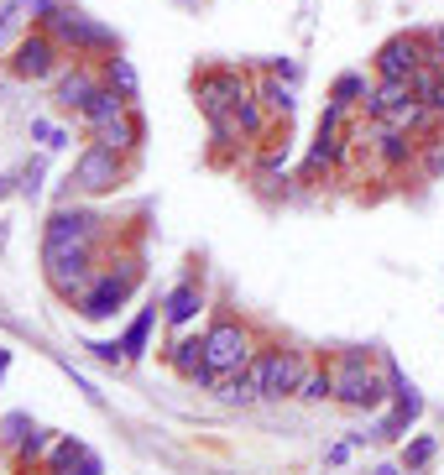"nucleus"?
<instances>
[{
	"mask_svg": "<svg viewBox=\"0 0 444 475\" xmlns=\"http://www.w3.org/2000/svg\"><path fill=\"white\" fill-rule=\"evenodd\" d=\"M84 350L100 360V366H126V345H120V340H89Z\"/></svg>",
	"mask_w": 444,
	"mask_h": 475,
	"instance_id": "nucleus-28",
	"label": "nucleus"
},
{
	"mask_svg": "<svg viewBox=\"0 0 444 475\" xmlns=\"http://www.w3.org/2000/svg\"><path fill=\"white\" fill-rule=\"evenodd\" d=\"M63 63H68V53L58 48V37L48 27L22 31V37L11 42V53H5V68H11L16 84H53L63 73Z\"/></svg>",
	"mask_w": 444,
	"mask_h": 475,
	"instance_id": "nucleus-7",
	"label": "nucleus"
},
{
	"mask_svg": "<svg viewBox=\"0 0 444 475\" xmlns=\"http://www.w3.org/2000/svg\"><path fill=\"white\" fill-rule=\"evenodd\" d=\"M434 116H440V125H444V90L434 94Z\"/></svg>",
	"mask_w": 444,
	"mask_h": 475,
	"instance_id": "nucleus-38",
	"label": "nucleus"
},
{
	"mask_svg": "<svg viewBox=\"0 0 444 475\" xmlns=\"http://www.w3.org/2000/svg\"><path fill=\"white\" fill-rule=\"evenodd\" d=\"M5 194H22V178H11V173H0V199Z\"/></svg>",
	"mask_w": 444,
	"mask_h": 475,
	"instance_id": "nucleus-36",
	"label": "nucleus"
},
{
	"mask_svg": "<svg viewBox=\"0 0 444 475\" xmlns=\"http://www.w3.org/2000/svg\"><path fill=\"white\" fill-rule=\"evenodd\" d=\"M351 454H355V445H351V439H340V445H329V449H325V465H345Z\"/></svg>",
	"mask_w": 444,
	"mask_h": 475,
	"instance_id": "nucleus-34",
	"label": "nucleus"
},
{
	"mask_svg": "<svg viewBox=\"0 0 444 475\" xmlns=\"http://www.w3.org/2000/svg\"><path fill=\"white\" fill-rule=\"evenodd\" d=\"M110 220L89 199H63L48 220H42V246H110Z\"/></svg>",
	"mask_w": 444,
	"mask_h": 475,
	"instance_id": "nucleus-8",
	"label": "nucleus"
},
{
	"mask_svg": "<svg viewBox=\"0 0 444 475\" xmlns=\"http://www.w3.org/2000/svg\"><path fill=\"white\" fill-rule=\"evenodd\" d=\"M126 110H131V99H120L116 90H110V84H105V90L94 94V99H89L84 110H79V116H74V125H79V131H84V136H94V131H100V125H105V120H116V116H126Z\"/></svg>",
	"mask_w": 444,
	"mask_h": 475,
	"instance_id": "nucleus-16",
	"label": "nucleus"
},
{
	"mask_svg": "<svg viewBox=\"0 0 444 475\" xmlns=\"http://www.w3.org/2000/svg\"><path fill=\"white\" fill-rule=\"evenodd\" d=\"M205 308H209L205 282H199V277H183V282H173V293L162 298V324L173 329V334H183L188 324H199Z\"/></svg>",
	"mask_w": 444,
	"mask_h": 475,
	"instance_id": "nucleus-13",
	"label": "nucleus"
},
{
	"mask_svg": "<svg viewBox=\"0 0 444 475\" xmlns=\"http://www.w3.org/2000/svg\"><path fill=\"white\" fill-rule=\"evenodd\" d=\"M100 73H105V84L120 94V99H142V79H136V63L120 58V53H110V58H100Z\"/></svg>",
	"mask_w": 444,
	"mask_h": 475,
	"instance_id": "nucleus-19",
	"label": "nucleus"
},
{
	"mask_svg": "<svg viewBox=\"0 0 444 475\" xmlns=\"http://www.w3.org/2000/svg\"><path fill=\"white\" fill-rule=\"evenodd\" d=\"M418 68H423V42H418V31H397V37H387L382 48L371 53V79H397V84H408Z\"/></svg>",
	"mask_w": 444,
	"mask_h": 475,
	"instance_id": "nucleus-12",
	"label": "nucleus"
},
{
	"mask_svg": "<svg viewBox=\"0 0 444 475\" xmlns=\"http://www.w3.org/2000/svg\"><path fill=\"white\" fill-rule=\"evenodd\" d=\"M440 454H444V449H440V439H434V434H408L397 460H403V471H408V475H423L434 460H440Z\"/></svg>",
	"mask_w": 444,
	"mask_h": 475,
	"instance_id": "nucleus-21",
	"label": "nucleus"
},
{
	"mask_svg": "<svg viewBox=\"0 0 444 475\" xmlns=\"http://www.w3.org/2000/svg\"><path fill=\"white\" fill-rule=\"evenodd\" d=\"M131 162H136V157H126V151H116V147L89 142V147L74 157L68 178H63L58 204H63V199H105V194H116L120 183L131 178Z\"/></svg>",
	"mask_w": 444,
	"mask_h": 475,
	"instance_id": "nucleus-4",
	"label": "nucleus"
},
{
	"mask_svg": "<svg viewBox=\"0 0 444 475\" xmlns=\"http://www.w3.org/2000/svg\"><path fill=\"white\" fill-rule=\"evenodd\" d=\"M89 449L74 439V434H63V439H53V449H48V460H42V475H68L79 460H84Z\"/></svg>",
	"mask_w": 444,
	"mask_h": 475,
	"instance_id": "nucleus-24",
	"label": "nucleus"
},
{
	"mask_svg": "<svg viewBox=\"0 0 444 475\" xmlns=\"http://www.w3.org/2000/svg\"><path fill=\"white\" fill-rule=\"evenodd\" d=\"M110 246H42V282L53 288L58 303H79L89 282L100 277Z\"/></svg>",
	"mask_w": 444,
	"mask_h": 475,
	"instance_id": "nucleus-5",
	"label": "nucleus"
},
{
	"mask_svg": "<svg viewBox=\"0 0 444 475\" xmlns=\"http://www.w3.org/2000/svg\"><path fill=\"white\" fill-rule=\"evenodd\" d=\"M251 94H257V73H246L236 63H209V68L194 73V105H199L205 120L231 116L240 99H251Z\"/></svg>",
	"mask_w": 444,
	"mask_h": 475,
	"instance_id": "nucleus-6",
	"label": "nucleus"
},
{
	"mask_svg": "<svg viewBox=\"0 0 444 475\" xmlns=\"http://www.w3.org/2000/svg\"><path fill=\"white\" fill-rule=\"evenodd\" d=\"M257 350H262V340L251 334L246 319H236V314H214L209 329H205V376H199V386L214 392L220 376H236Z\"/></svg>",
	"mask_w": 444,
	"mask_h": 475,
	"instance_id": "nucleus-3",
	"label": "nucleus"
},
{
	"mask_svg": "<svg viewBox=\"0 0 444 475\" xmlns=\"http://www.w3.org/2000/svg\"><path fill=\"white\" fill-rule=\"evenodd\" d=\"M42 27L58 37V48L68 58H110L116 53V31L105 22H94V16H84V11H74V5H58Z\"/></svg>",
	"mask_w": 444,
	"mask_h": 475,
	"instance_id": "nucleus-9",
	"label": "nucleus"
},
{
	"mask_svg": "<svg viewBox=\"0 0 444 475\" xmlns=\"http://www.w3.org/2000/svg\"><path fill=\"white\" fill-rule=\"evenodd\" d=\"M162 360H168V371H178L183 382L199 386V376H205V334H178L162 350Z\"/></svg>",
	"mask_w": 444,
	"mask_h": 475,
	"instance_id": "nucleus-15",
	"label": "nucleus"
},
{
	"mask_svg": "<svg viewBox=\"0 0 444 475\" xmlns=\"http://www.w3.org/2000/svg\"><path fill=\"white\" fill-rule=\"evenodd\" d=\"M371 475H408V471H403V460H397V465L387 460V465H377V471H371Z\"/></svg>",
	"mask_w": 444,
	"mask_h": 475,
	"instance_id": "nucleus-37",
	"label": "nucleus"
},
{
	"mask_svg": "<svg viewBox=\"0 0 444 475\" xmlns=\"http://www.w3.org/2000/svg\"><path fill=\"white\" fill-rule=\"evenodd\" d=\"M408 84H414V94H418V99H429V105H434V94L444 90V68H434V63H423V68H418V73L408 79Z\"/></svg>",
	"mask_w": 444,
	"mask_h": 475,
	"instance_id": "nucleus-27",
	"label": "nucleus"
},
{
	"mask_svg": "<svg viewBox=\"0 0 444 475\" xmlns=\"http://www.w3.org/2000/svg\"><path fill=\"white\" fill-rule=\"evenodd\" d=\"M418 173H423V178H444V131L423 136V151H418Z\"/></svg>",
	"mask_w": 444,
	"mask_h": 475,
	"instance_id": "nucleus-25",
	"label": "nucleus"
},
{
	"mask_svg": "<svg viewBox=\"0 0 444 475\" xmlns=\"http://www.w3.org/2000/svg\"><path fill=\"white\" fill-rule=\"evenodd\" d=\"M440 449H444V439H440Z\"/></svg>",
	"mask_w": 444,
	"mask_h": 475,
	"instance_id": "nucleus-41",
	"label": "nucleus"
},
{
	"mask_svg": "<svg viewBox=\"0 0 444 475\" xmlns=\"http://www.w3.org/2000/svg\"><path fill=\"white\" fill-rule=\"evenodd\" d=\"M329 371H335V402L340 408L382 413L392 402V376H387V360L377 350H335Z\"/></svg>",
	"mask_w": 444,
	"mask_h": 475,
	"instance_id": "nucleus-1",
	"label": "nucleus"
},
{
	"mask_svg": "<svg viewBox=\"0 0 444 475\" xmlns=\"http://www.w3.org/2000/svg\"><path fill=\"white\" fill-rule=\"evenodd\" d=\"M298 402H335V371H329V356L314 360V371L303 376V386H298Z\"/></svg>",
	"mask_w": 444,
	"mask_h": 475,
	"instance_id": "nucleus-23",
	"label": "nucleus"
},
{
	"mask_svg": "<svg viewBox=\"0 0 444 475\" xmlns=\"http://www.w3.org/2000/svg\"><path fill=\"white\" fill-rule=\"evenodd\" d=\"M257 99H262L277 120H288L298 110V84H288V79H277V73L262 68V73H257Z\"/></svg>",
	"mask_w": 444,
	"mask_h": 475,
	"instance_id": "nucleus-18",
	"label": "nucleus"
},
{
	"mask_svg": "<svg viewBox=\"0 0 444 475\" xmlns=\"http://www.w3.org/2000/svg\"><path fill=\"white\" fill-rule=\"evenodd\" d=\"M418 42H423V63H434V68H444V22L429 31H418Z\"/></svg>",
	"mask_w": 444,
	"mask_h": 475,
	"instance_id": "nucleus-30",
	"label": "nucleus"
},
{
	"mask_svg": "<svg viewBox=\"0 0 444 475\" xmlns=\"http://www.w3.org/2000/svg\"><path fill=\"white\" fill-rule=\"evenodd\" d=\"M48 449H53V434H48V428H27V434L16 439V460H11L16 475H31L42 460H48Z\"/></svg>",
	"mask_w": 444,
	"mask_h": 475,
	"instance_id": "nucleus-20",
	"label": "nucleus"
},
{
	"mask_svg": "<svg viewBox=\"0 0 444 475\" xmlns=\"http://www.w3.org/2000/svg\"><path fill=\"white\" fill-rule=\"evenodd\" d=\"M5 366H11V350H5V345H0V376H5Z\"/></svg>",
	"mask_w": 444,
	"mask_h": 475,
	"instance_id": "nucleus-39",
	"label": "nucleus"
},
{
	"mask_svg": "<svg viewBox=\"0 0 444 475\" xmlns=\"http://www.w3.org/2000/svg\"><path fill=\"white\" fill-rule=\"evenodd\" d=\"M42 173H48V162H42V157H31L27 168H22V194H27V199L42 194Z\"/></svg>",
	"mask_w": 444,
	"mask_h": 475,
	"instance_id": "nucleus-31",
	"label": "nucleus"
},
{
	"mask_svg": "<svg viewBox=\"0 0 444 475\" xmlns=\"http://www.w3.org/2000/svg\"><path fill=\"white\" fill-rule=\"evenodd\" d=\"M100 90H105L100 58H68L63 63V73L53 79V110H58V116H79Z\"/></svg>",
	"mask_w": 444,
	"mask_h": 475,
	"instance_id": "nucleus-10",
	"label": "nucleus"
},
{
	"mask_svg": "<svg viewBox=\"0 0 444 475\" xmlns=\"http://www.w3.org/2000/svg\"><path fill=\"white\" fill-rule=\"evenodd\" d=\"M371 90H377V79H366L361 68H345V73L329 84V99H340V105H355V110H361V105L371 99Z\"/></svg>",
	"mask_w": 444,
	"mask_h": 475,
	"instance_id": "nucleus-22",
	"label": "nucleus"
},
{
	"mask_svg": "<svg viewBox=\"0 0 444 475\" xmlns=\"http://www.w3.org/2000/svg\"><path fill=\"white\" fill-rule=\"evenodd\" d=\"M27 428H37V423H31V413H11L5 423H0V445H16Z\"/></svg>",
	"mask_w": 444,
	"mask_h": 475,
	"instance_id": "nucleus-32",
	"label": "nucleus"
},
{
	"mask_svg": "<svg viewBox=\"0 0 444 475\" xmlns=\"http://www.w3.org/2000/svg\"><path fill=\"white\" fill-rule=\"evenodd\" d=\"M157 308H162V303H147V308H136V319L120 329V345H126V366H131V360H142V356L152 350V329H157V319H162Z\"/></svg>",
	"mask_w": 444,
	"mask_h": 475,
	"instance_id": "nucleus-17",
	"label": "nucleus"
},
{
	"mask_svg": "<svg viewBox=\"0 0 444 475\" xmlns=\"http://www.w3.org/2000/svg\"><path fill=\"white\" fill-rule=\"evenodd\" d=\"M5 236H11V230H5V225H0V251H5Z\"/></svg>",
	"mask_w": 444,
	"mask_h": 475,
	"instance_id": "nucleus-40",
	"label": "nucleus"
},
{
	"mask_svg": "<svg viewBox=\"0 0 444 475\" xmlns=\"http://www.w3.org/2000/svg\"><path fill=\"white\" fill-rule=\"evenodd\" d=\"M27 16H22V0H0V53H5V42H11V31L22 27Z\"/></svg>",
	"mask_w": 444,
	"mask_h": 475,
	"instance_id": "nucleus-29",
	"label": "nucleus"
},
{
	"mask_svg": "<svg viewBox=\"0 0 444 475\" xmlns=\"http://www.w3.org/2000/svg\"><path fill=\"white\" fill-rule=\"evenodd\" d=\"M89 142H100V147H116L126 151V157H142V147H147V120H142V105H131L126 116L105 120Z\"/></svg>",
	"mask_w": 444,
	"mask_h": 475,
	"instance_id": "nucleus-14",
	"label": "nucleus"
},
{
	"mask_svg": "<svg viewBox=\"0 0 444 475\" xmlns=\"http://www.w3.org/2000/svg\"><path fill=\"white\" fill-rule=\"evenodd\" d=\"M31 142L42 151H63L68 147V131H63L58 120H42V116H31Z\"/></svg>",
	"mask_w": 444,
	"mask_h": 475,
	"instance_id": "nucleus-26",
	"label": "nucleus"
},
{
	"mask_svg": "<svg viewBox=\"0 0 444 475\" xmlns=\"http://www.w3.org/2000/svg\"><path fill=\"white\" fill-rule=\"evenodd\" d=\"M314 360L319 356H309V350H298V345H266V402L298 397V386L314 371Z\"/></svg>",
	"mask_w": 444,
	"mask_h": 475,
	"instance_id": "nucleus-11",
	"label": "nucleus"
},
{
	"mask_svg": "<svg viewBox=\"0 0 444 475\" xmlns=\"http://www.w3.org/2000/svg\"><path fill=\"white\" fill-rule=\"evenodd\" d=\"M68 475H105V460H100V454L89 449V454H84V460H79V465H74Z\"/></svg>",
	"mask_w": 444,
	"mask_h": 475,
	"instance_id": "nucleus-35",
	"label": "nucleus"
},
{
	"mask_svg": "<svg viewBox=\"0 0 444 475\" xmlns=\"http://www.w3.org/2000/svg\"><path fill=\"white\" fill-rule=\"evenodd\" d=\"M142 277H147V267H142V251H110V256H105V267H100V277L89 282V293L74 303V308H79V319H89V324L116 319L120 308L136 298Z\"/></svg>",
	"mask_w": 444,
	"mask_h": 475,
	"instance_id": "nucleus-2",
	"label": "nucleus"
},
{
	"mask_svg": "<svg viewBox=\"0 0 444 475\" xmlns=\"http://www.w3.org/2000/svg\"><path fill=\"white\" fill-rule=\"evenodd\" d=\"M266 73H277V79L298 84V63H293V58H266Z\"/></svg>",
	"mask_w": 444,
	"mask_h": 475,
	"instance_id": "nucleus-33",
	"label": "nucleus"
}]
</instances>
